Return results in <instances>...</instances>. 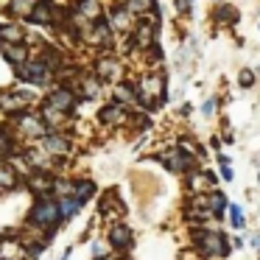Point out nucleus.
<instances>
[{"label":"nucleus","instance_id":"nucleus-32","mask_svg":"<svg viewBox=\"0 0 260 260\" xmlns=\"http://www.w3.org/2000/svg\"><path fill=\"white\" fill-rule=\"evenodd\" d=\"M254 246H257V249H260V235H254Z\"/></svg>","mask_w":260,"mask_h":260},{"label":"nucleus","instance_id":"nucleus-4","mask_svg":"<svg viewBox=\"0 0 260 260\" xmlns=\"http://www.w3.org/2000/svg\"><path fill=\"white\" fill-rule=\"evenodd\" d=\"M73 104H76V95H73L70 90H53L51 95H48V107L56 109V112H64V115H68L70 109H73Z\"/></svg>","mask_w":260,"mask_h":260},{"label":"nucleus","instance_id":"nucleus-28","mask_svg":"<svg viewBox=\"0 0 260 260\" xmlns=\"http://www.w3.org/2000/svg\"><path fill=\"white\" fill-rule=\"evenodd\" d=\"M230 215H232V226H238V230H241V226H243V210L238 207V204H232Z\"/></svg>","mask_w":260,"mask_h":260},{"label":"nucleus","instance_id":"nucleus-15","mask_svg":"<svg viewBox=\"0 0 260 260\" xmlns=\"http://www.w3.org/2000/svg\"><path fill=\"white\" fill-rule=\"evenodd\" d=\"M162 159L168 162V168H171V171H185V168H187V162H190V159H187L185 154L179 151V148H174L171 154H165Z\"/></svg>","mask_w":260,"mask_h":260},{"label":"nucleus","instance_id":"nucleus-33","mask_svg":"<svg viewBox=\"0 0 260 260\" xmlns=\"http://www.w3.org/2000/svg\"><path fill=\"white\" fill-rule=\"evenodd\" d=\"M62 260H70V252H64V257Z\"/></svg>","mask_w":260,"mask_h":260},{"label":"nucleus","instance_id":"nucleus-5","mask_svg":"<svg viewBox=\"0 0 260 260\" xmlns=\"http://www.w3.org/2000/svg\"><path fill=\"white\" fill-rule=\"evenodd\" d=\"M28 101H31V98L25 95V92H3V95H0V104H3V109H9L12 115L23 112V109L28 107Z\"/></svg>","mask_w":260,"mask_h":260},{"label":"nucleus","instance_id":"nucleus-17","mask_svg":"<svg viewBox=\"0 0 260 260\" xmlns=\"http://www.w3.org/2000/svg\"><path fill=\"white\" fill-rule=\"evenodd\" d=\"M28 185H31V190H37V193H48L53 187V179H48L45 174H34L28 179Z\"/></svg>","mask_w":260,"mask_h":260},{"label":"nucleus","instance_id":"nucleus-23","mask_svg":"<svg viewBox=\"0 0 260 260\" xmlns=\"http://www.w3.org/2000/svg\"><path fill=\"white\" fill-rule=\"evenodd\" d=\"M112 28H129V12L126 9H118V12L112 14Z\"/></svg>","mask_w":260,"mask_h":260},{"label":"nucleus","instance_id":"nucleus-18","mask_svg":"<svg viewBox=\"0 0 260 260\" xmlns=\"http://www.w3.org/2000/svg\"><path fill=\"white\" fill-rule=\"evenodd\" d=\"M98 90H101V81H98L95 76H87V79H81V95H84V98H95Z\"/></svg>","mask_w":260,"mask_h":260},{"label":"nucleus","instance_id":"nucleus-1","mask_svg":"<svg viewBox=\"0 0 260 260\" xmlns=\"http://www.w3.org/2000/svg\"><path fill=\"white\" fill-rule=\"evenodd\" d=\"M59 218H62V213H59V204L51 202V199H42V202H37L34 210H31V221H34L37 226H45V230L56 226Z\"/></svg>","mask_w":260,"mask_h":260},{"label":"nucleus","instance_id":"nucleus-24","mask_svg":"<svg viewBox=\"0 0 260 260\" xmlns=\"http://www.w3.org/2000/svg\"><path fill=\"white\" fill-rule=\"evenodd\" d=\"M115 95H118V101H120V104H135V101H137L135 92H132V87H126V84L115 87Z\"/></svg>","mask_w":260,"mask_h":260},{"label":"nucleus","instance_id":"nucleus-13","mask_svg":"<svg viewBox=\"0 0 260 260\" xmlns=\"http://www.w3.org/2000/svg\"><path fill=\"white\" fill-rule=\"evenodd\" d=\"M34 3L37 0H9V14H14V17H31Z\"/></svg>","mask_w":260,"mask_h":260},{"label":"nucleus","instance_id":"nucleus-8","mask_svg":"<svg viewBox=\"0 0 260 260\" xmlns=\"http://www.w3.org/2000/svg\"><path fill=\"white\" fill-rule=\"evenodd\" d=\"M31 20L34 23H53V6H51V0H37L34 9H31Z\"/></svg>","mask_w":260,"mask_h":260},{"label":"nucleus","instance_id":"nucleus-26","mask_svg":"<svg viewBox=\"0 0 260 260\" xmlns=\"http://www.w3.org/2000/svg\"><path fill=\"white\" fill-rule=\"evenodd\" d=\"M151 25H140V28H137V42H140V45H151Z\"/></svg>","mask_w":260,"mask_h":260},{"label":"nucleus","instance_id":"nucleus-2","mask_svg":"<svg viewBox=\"0 0 260 260\" xmlns=\"http://www.w3.org/2000/svg\"><path fill=\"white\" fill-rule=\"evenodd\" d=\"M17 76H20V79H25V81H31V84H48L51 70L45 68L42 59H31L28 64H20V68H17Z\"/></svg>","mask_w":260,"mask_h":260},{"label":"nucleus","instance_id":"nucleus-12","mask_svg":"<svg viewBox=\"0 0 260 260\" xmlns=\"http://www.w3.org/2000/svg\"><path fill=\"white\" fill-rule=\"evenodd\" d=\"M92 42H98V45H109L112 42V28H109L107 20H98L95 28H92Z\"/></svg>","mask_w":260,"mask_h":260},{"label":"nucleus","instance_id":"nucleus-29","mask_svg":"<svg viewBox=\"0 0 260 260\" xmlns=\"http://www.w3.org/2000/svg\"><path fill=\"white\" fill-rule=\"evenodd\" d=\"M9 146H12V140H9V132L0 129V151H9Z\"/></svg>","mask_w":260,"mask_h":260},{"label":"nucleus","instance_id":"nucleus-25","mask_svg":"<svg viewBox=\"0 0 260 260\" xmlns=\"http://www.w3.org/2000/svg\"><path fill=\"white\" fill-rule=\"evenodd\" d=\"M17 185V176L12 168H0V187H14Z\"/></svg>","mask_w":260,"mask_h":260},{"label":"nucleus","instance_id":"nucleus-20","mask_svg":"<svg viewBox=\"0 0 260 260\" xmlns=\"http://www.w3.org/2000/svg\"><path fill=\"white\" fill-rule=\"evenodd\" d=\"M112 243H115V246H120V249H126L132 243V232L126 230V226H115V230H112Z\"/></svg>","mask_w":260,"mask_h":260},{"label":"nucleus","instance_id":"nucleus-14","mask_svg":"<svg viewBox=\"0 0 260 260\" xmlns=\"http://www.w3.org/2000/svg\"><path fill=\"white\" fill-rule=\"evenodd\" d=\"M0 42L20 45V42H23V31H20V25H0Z\"/></svg>","mask_w":260,"mask_h":260},{"label":"nucleus","instance_id":"nucleus-10","mask_svg":"<svg viewBox=\"0 0 260 260\" xmlns=\"http://www.w3.org/2000/svg\"><path fill=\"white\" fill-rule=\"evenodd\" d=\"M95 73H98V79H101V81H109V79H115V76H118V59H112V56H107V59H98V64H95Z\"/></svg>","mask_w":260,"mask_h":260},{"label":"nucleus","instance_id":"nucleus-3","mask_svg":"<svg viewBox=\"0 0 260 260\" xmlns=\"http://www.w3.org/2000/svg\"><path fill=\"white\" fill-rule=\"evenodd\" d=\"M137 92H140V98H143V101H159V98H162V92H165L162 79H159V76H151V79H143V84L137 87Z\"/></svg>","mask_w":260,"mask_h":260},{"label":"nucleus","instance_id":"nucleus-7","mask_svg":"<svg viewBox=\"0 0 260 260\" xmlns=\"http://www.w3.org/2000/svg\"><path fill=\"white\" fill-rule=\"evenodd\" d=\"M199 243H202V252L204 254H226V243L224 235H199Z\"/></svg>","mask_w":260,"mask_h":260},{"label":"nucleus","instance_id":"nucleus-16","mask_svg":"<svg viewBox=\"0 0 260 260\" xmlns=\"http://www.w3.org/2000/svg\"><path fill=\"white\" fill-rule=\"evenodd\" d=\"M98 118H101L104 123H115V120H123V109H120V104H112V107H104L101 112H98Z\"/></svg>","mask_w":260,"mask_h":260},{"label":"nucleus","instance_id":"nucleus-30","mask_svg":"<svg viewBox=\"0 0 260 260\" xmlns=\"http://www.w3.org/2000/svg\"><path fill=\"white\" fill-rule=\"evenodd\" d=\"M241 84H243V87H252V84H254V81H252V73H249V70H243V73H241Z\"/></svg>","mask_w":260,"mask_h":260},{"label":"nucleus","instance_id":"nucleus-11","mask_svg":"<svg viewBox=\"0 0 260 260\" xmlns=\"http://www.w3.org/2000/svg\"><path fill=\"white\" fill-rule=\"evenodd\" d=\"M68 148H70V143L64 140L62 135H48L45 137V151L48 154H68Z\"/></svg>","mask_w":260,"mask_h":260},{"label":"nucleus","instance_id":"nucleus-27","mask_svg":"<svg viewBox=\"0 0 260 260\" xmlns=\"http://www.w3.org/2000/svg\"><path fill=\"white\" fill-rule=\"evenodd\" d=\"M73 190H79V199L84 202V199H90V196H92L95 185H92V182H81V185H76V187H73Z\"/></svg>","mask_w":260,"mask_h":260},{"label":"nucleus","instance_id":"nucleus-22","mask_svg":"<svg viewBox=\"0 0 260 260\" xmlns=\"http://www.w3.org/2000/svg\"><path fill=\"white\" fill-rule=\"evenodd\" d=\"M79 207H81V199H64L62 207H59V213H62V218H70Z\"/></svg>","mask_w":260,"mask_h":260},{"label":"nucleus","instance_id":"nucleus-9","mask_svg":"<svg viewBox=\"0 0 260 260\" xmlns=\"http://www.w3.org/2000/svg\"><path fill=\"white\" fill-rule=\"evenodd\" d=\"M0 53L9 59L12 64H23L25 59H28V53H25V45H6V42H0Z\"/></svg>","mask_w":260,"mask_h":260},{"label":"nucleus","instance_id":"nucleus-21","mask_svg":"<svg viewBox=\"0 0 260 260\" xmlns=\"http://www.w3.org/2000/svg\"><path fill=\"white\" fill-rule=\"evenodd\" d=\"M20 129H23L25 135H42V132H45L37 118H23V120H20Z\"/></svg>","mask_w":260,"mask_h":260},{"label":"nucleus","instance_id":"nucleus-19","mask_svg":"<svg viewBox=\"0 0 260 260\" xmlns=\"http://www.w3.org/2000/svg\"><path fill=\"white\" fill-rule=\"evenodd\" d=\"M123 9L129 14H143V12H148V9H154V3L151 0H123Z\"/></svg>","mask_w":260,"mask_h":260},{"label":"nucleus","instance_id":"nucleus-31","mask_svg":"<svg viewBox=\"0 0 260 260\" xmlns=\"http://www.w3.org/2000/svg\"><path fill=\"white\" fill-rule=\"evenodd\" d=\"M190 3H193V0H176V9H179V12H187Z\"/></svg>","mask_w":260,"mask_h":260},{"label":"nucleus","instance_id":"nucleus-6","mask_svg":"<svg viewBox=\"0 0 260 260\" xmlns=\"http://www.w3.org/2000/svg\"><path fill=\"white\" fill-rule=\"evenodd\" d=\"M76 14H79L81 20L98 23V20H101V0H79V3H76Z\"/></svg>","mask_w":260,"mask_h":260}]
</instances>
